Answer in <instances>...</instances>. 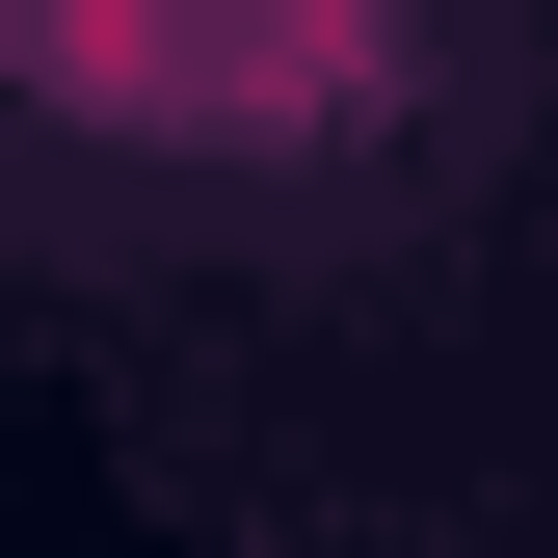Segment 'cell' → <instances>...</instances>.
I'll use <instances>...</instances> for the list:
<instances>
[{
	"mask_svg": "<svg viewBox=\"0 0 558 558\" xmlns=\"http://www.w3.org/2000/svg\"><path fill=\"white\" fill-rule=\"evenodd\" d=\"M399 0H27V81L107 133H345Z\"/></svg>",
	"mask_w": 558,
	"mask_h": 558,
	"instance_id": "obj_1",
	"label": "cell"
}]
</instances>
